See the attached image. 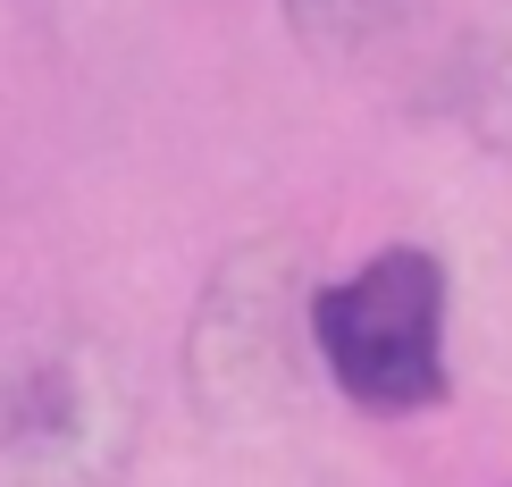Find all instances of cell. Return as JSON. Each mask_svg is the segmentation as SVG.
Listing matches in <instances>:
<instances>
[{"instance_id": "obj_2", "label": "cell", "mask_w": 512, "mask_h": 487, "mask_svg": "<svg viewBox=\"0 0 512 487\" xmlns=\"http://www.w3.org/2000/svg\"><path fill=\"white\" fill-rule=\"evenodd\" d=\"M143 446V387L93 328L0 345V487H118Z\"/></svg>"}, {"instance_id": "obj_1", "label": "cell", "mask_w": 512, "mask_h": 487, "mask_svg": "<svg viewBox=\"0 0 512 487\" xmlns=\"http://www.w3.org/2000/svg\"><path fill=\"white\" fill-rule=\"evenodd\" d=\"M303 345L370 420H420L454 395V278L429 244H378L311 286Z\"/></svg>"}, {"instance_id": "obj_4", "label": "cell", "mask_w": 512, "mask_h": 487, "mask_svg": "<svg viewBox=\"0 0 512 487\" xmlns=\"http://www.w3.org/2000/svg\"><path fill=\"white\" fill-rule=\"evenodd\" d=\"M412 9L420 0H277L286 34L303 42L319 68H361V59H378L403 26H412Z\"/></svg>"}, {"instance_id": "obj_3", "label": "cell", "mask_w": 512, "mask_h": 487, "mask_svg": "<svg viewBox=\"0 0 512 487\" xmlns=\"http://www.w3.org/2000/svg\"><path fill=\"white\" fill-rule=\"evenodd\" d=\"M303 303L311 286L294 278L286 252H236V261L210 278L202 311H194V395L210 412L236 404H277L294 387V345H303ZM311 353V345H303Z\"/></svg>"}]
</instances>
